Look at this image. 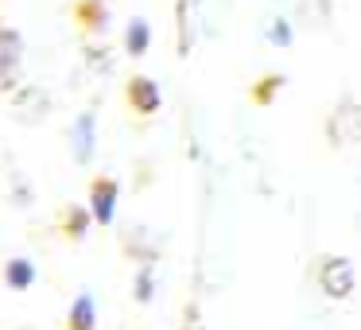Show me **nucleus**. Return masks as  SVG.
I'll return each mask as SVG.
<instances>
[{
    "mask_svg": "<svg viewBox=\"0 0 361 330\" xmlns=\"http://www.w3.org/2000/svg\"><path fill=\"white\" fill-rule=\"evenodd\" d=\"M319 280H322V291H330L334 299H342V295L353 291V264L342 260V257H330V260H322Z\"/></svg>",
    "mask_w": 361,
    "mask_h": 330,
    "instance_id": "f257e3e1",
    "label": "nucleus"
},
{
    "mask_svg": "<svg viewBox=\"0 0 361 330\" xmlns=\"http://www.w3.org/2000/svg\"><path fill=\"white\" fill-rule=\"evenodd\" d=\"M74 156H78L82 164L94 156V113H82V117L74 121Z\"/></svg>",
    "mask_w": 361,
    "mask_h": 330,
    "instance_id": "f03ea898",
    "label": "nucleus"
},
{
    "mask_svg": "<svg viewBox=\"0 0 361 330\" xmlns=\"http://www.w3.org/2000/svg\"><path fill=\"white\" fill-rule=\"evenodd\" d=\"M148 39H152L148 20H128V32H125L128 51H133V55H144V51H148Z\"/></svg>",
    "mask_w": 361,
    "mask_h": 330,
    "instance_id": "7ed1b4c3",
    "label": "nucleus"
},
{
    "mask_svg": "<svg viewBox=\"0 0 361 330\" xmlns=\"http://www.w3.org/2000/svg\"><path fill=\"white\" fill-rule=\"evenodd\" d=\"M71 322H74L78 330H94V295H90V291H82V295L74 299Z\"/></svg>",
    "mask_w": 361,
    "mask_h": 330,
    "instance_id": "20e7f679",
    "label": "nucleus"
},
{
    "mask_svg": "<svg viewBox=\"0 0 361 330\" xmlns=\"http://www.w3.org/2000/svg\"><path fill=\"white\" fill-rule=\"evenodd\" d=\"M113 195H117L113 183H102V187L94 190V218L97 221H113Z\"/></svg>",
    "mask_w": 361,
    "mask_h": 330,
    "instance_id": "39448f33",
    "label": "nucleus"
},
{
    "mask_svg": "<svg viewBox=\"0 0 361 330\" xmlns=\"http://www.w3.org/2000/svg\"><path fill=\"white\" fill-rule=\"evenodd\" d=\"M32 280H35V268L27 264V260H12L8 264V283L12 288H32Z\"/></svg>",
    "mask_w": 361,
    "mask_h": 330,
    "instance_id": "423d86ee",
    "label": "nucleus"
},
{
    "mask_svg": "<svg viewBox=\"0 0 361 330\" xmlns=\"http://www.w3.org/2000/svg\"><path fill=\"white\" fill-rule=\"evenodd\" d=\"M288 39H291V28H288V20H276V24H272V43H280V47H288Z\"/></svg>",
    "mask_w": 361,
    "mask_h": 330,
    "instance_id": "0eeeda50",
    "label": "nucleus"
},
{
    "mask_svg": "<svg viewBox=\"0 0 361 330\" xmlns=\"http://www.w3.org/2000/svg\"><path fill=\"white\" fill-rule=\"evenodd\" d=\"M136 295H140L144 303L152 299V272H140V291H136Z\"/></svg>",
    "mask_w": 361,
    "mask_h": 330,
    "instance_id": "6e6552de",
    "label": "nucleus"
}]
</instances>
